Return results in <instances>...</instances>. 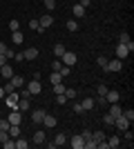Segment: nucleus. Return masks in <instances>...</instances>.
Instances as JSON below:
<instances>
[{
  "label": "nucleus",
  "mask_w": 134,
  "mask_h": 149,
  "mask_svg": "<svg viewBox=\"0 0 134 149\" xmlns=\"http://www.w3.org/2000/svg\"><path fill=\"white\" fill-rule=\"evenodd\" d=\"M130 56V51H128V47H125V45H116V58H119V60H123V58H128Z\"/></svg>",
  "instance_id": "nucleus-11"
},
{
  "label": "nucleus",
  "mask_w": 134,
  "mask_h": 149,
  "mask_svg": "<svg viewBox=\"0 0 134 149\" xmlns=\"http://www.w3.org/2000/svg\"><path fill=\"white\" fill-rule=\"evenodd\" d=\"M65 98L74 100V98H76V89H65Z\"/></svg>",
  "instance_id": "nucleus-31"
},
{
  "label": "nucleus",
  "mask_w": 134,
  "mask_h": 149,
  "mask_svg": "<svg viewBox=\"0 0 134 149\" xmlns=\"http://www.w3.org/2000/svg\"><path fill=\"white\" fill-rule=\"evenodd\" d=\"M38 25L43 27V29H49V27L54 25V18H51L49 13H45V16H40V20H38Z\"/></svg>",
  "instance_id": "nucleus-8"
},
{
  "label": "nucleus",
  "mask_w": 134,
  "mask_h": 149,
  "mask_svg": "<svg viewBox=\"0 0 134 149\" xmlns=\"http://www.w3.org/2000/svg\"><path fill=\"white\" fill-rule=\"evenodd\" d=\"M43 2H45V9H49V11L56 9V0H43Z\"/></svg>",
  "instance_id": "nucleus-40"
},
{
  "label": "nucleus",
  "mask_w": 134,
  "mask_h": 149,
  "mask_svg": "<svg viewBox=\"0 0 134 149\" xmlns=\"http://www.w3.org/2000/svg\"><path fill=\"white\" fill-rule=\"evenodd\" d=\"M5 51H7V45H5V42H0V54H5Z\"/></svg>",
  "instance_id": "nucleus-54"
},
{
  "label": "nucleus",
  "mask_w": 134,
  "mask_h": 149,
  "mask_svg": "<svg viewBox=\"0 0 134 149\" xmlns=\"http://www.w3.org/2000/svg\"><path fill=\"white\" fill-rule=\"evenodd\" d=\"M119 42H121V45H128V42H130V36L125 33V31H123V33H119Z\"/></svg>",
  "instance_id": "nucleus-34"
},
{
  "label": "nucleus",
  "mask_w": 134,
  "mask_h": 149,
  "mask_svg": "<svg viewBox=\"0 0 134 149\" xmlns=\"http://www.w3.org/2000/svg\"><path fill=\"white\" fill-rule=\"evenodd\" d=\"M0 129H2V131L9 129V120H7V118H0Z\"/></svg>",
  "instance_id": "nucleus-44"
},
{
  "label": "nucleus",
  "mask_w": 134,
  "mask_h": 149,
  "mask_svg": "<svg viewBox=\"0 0 134 149\" xmlns=\"http://www.w3.org/2000/svg\"><path fill=\"white\" fill-rule=\"evenodd\" d=\"M18 100H20V93L18 91H11V93H7V96H5V105L9 107V109H16Z\"/></svg>",
  "instance_id": "nucleus-1"
},
{
  "label": "nucleus",
  "mask_w": 134,
  "mask_h": 149,
  "mask_svg": "<svg viewBox=\"0 0 134 149\" xmlns=\"http://www.w3.org/2000/svg\"><path fill=\"white\" fill-rule=\"evenodd\" d=\"M7 131H9V136H11V138H18L20 136V125H9V129H7Z\"/></svg>",
  "instance_id": "nucleus-21"
},
{
  "label": "nucleus",
  "mask_w": 134,
  "mask_h": 149,
  "mask_svg": "<svg viewBox=\"0 0 134 149\" xmlns=\"http://www.w3.org/2000/svg\"><path fill=\"white\" fill-rule=\"evenodd\" d=\"M72 109H74V113H83V107H81V102H74V107H72Z\"/></svg>",
  "instance_id": "nucleus-48"
},
{
  "label": "nucleus",
  "mask_w": 134,
  "mask_h": 149,
  "mask_svg": "<svg viewBox=\"0 0 134 149\" xmlns=\"http://www.w3.org/2000/svg\"><path fill=\"white\" fill-rule=\"evenodd\" d=\"M29 107H32V105H29V100H27V98H20L18 105H16V109H18V111H27Z\"/></svg>",
  "instance_id": "nucleus-19"
},
{
  "label": "nucleus",
  "mask_w": 134,
  "mask_h": 149,
  "mask_svg": "<svg viewBox=\"0 0 134 149\" xmlns=\"http://www.w3.org/2000/svg\"><path fill=\"white\" fill-rule=\"evenodd\" d=\"M103 123H105V125H109V127H112V125H114V118H112L109 113H105V116H103Z\"/></svg>",
  "instance_id": "nucleus-43"
},
{
  "label": "nucleus",
  "mask_w": 134,
  "mask_h": 149,
  "mask_svg": "<svg viewBox=\"0 0 134 149\" xmlns=\"http://www.w3.org/2000/svg\"><path fill=\"white\" fill-rule=\"evenodd\" d=\"M25 87L29 89V93H32V96H40V91H43V85H40V80H32V82H27Z\"/></svg>",
  "instance_id": "nucleus-3"
},
{
  "label": "nucleus",
  "mask_w": 134,
  "mask_h": 149,
  "mask_svg": "<svg viewBox=\"0 0 134 149\" xmlns=\"http://www.w3.org/2000/svg\"><path fill=\"white\" fill-rule=\"evenodd\" d=\"M132 138H134V136H132V131H130V129H125V140H128L130 145H132Z\"/></svg>",
  "instance_id": "nucleus-50"
},
{
  "label": "nucleus",
  "mask_w": 134,
  "mask_h": 149,
  "mask_svg": "<svg viewBox=\"0 0 134 149\" xmlns=\"http://www.w3.org/2000/svg\"><path fill=\"white\" fill-rule=\"evenodd\" d=\"M49 82H51V87H54V85H58V82H63V76L58 74V71H51L49 74Z\"/></svg>",
  "instance_id": "nucleus-18"
},
{
  "label": "nucleus",
  "mask_w": 134,
  "mask_h": 149,
  "mask_svg": "<svg viewBox=\"0 0 134 149\" xmlns=\"http://www.w3.org/2000/svg\"><path fill=\"white\" fill-rule=\"evenodd\" d=\"M105 100H107V105H114V102H119V100H121V93L116 91V89H107Z\"/></svg>",
  "instance_id": "nucleus-6"
},
{
  "label": "nucleus",
  "mask_w": 134,
  "mask_h": 149,
  "mask_svg": "<svg viewBox=\"0 0 134 149\" xmlns=\"http://www.w3.org/2000/svg\"><path fill=\"white\" fill-rule=\"evenodd\" d=\"M38 20H36V18H34V20H29V29H34V31H36V29H38Z\"/></svg>",
  "instance_id": "nucleus-47"
},
{
  "label": "nucleus",
  "mask_w": 134,
  "mask_h": 149,
  "mask_svg": "<svg viewBox=\"0 0 134 149\" xmlns=\"http://www.w3.org/2000/svg\"><path fill=\"white\" fill-rule=\"evenodd\" d=\"M22 38H25V36H22V31H11V42L13 45H20V42H22Z\"/></svg>",
  "instance_id": "nucleus-20"
},
{
  "label": "nucleus",
  "mask_w": 134,
  "mask_h": 149,
  "mask_svg": "<svg viewBox=\"0 0 134 149\" xmlns=\"http://www.w3.org/2000/svg\"><path fill=\"white\" fill-rule=\"evenodd\" d=\"M107 85H98V87H96V93H98V96H105V93H107Z\"/></svg>",
  "instance_id": "nucleus-37"
},
{
  "label": "nucleus",
  "mask_w": 134,
  "mask_h": 149,
  "mask_svg": "<svg viewBox=\"0 0 134 149\" xmlns=\"http://www.w3.org/2000/svg\"><path fill=\"white\" fill-rule=\"evenodd\" d=\"M5 56H7V60H9V58L16 56V51H13V49H7V51H5Z\"/></svg>",
  "instance_id": "nucleus-51"
},
{
  "label": "nucleus",
  "mask_w": 134,
  "mask_h": 149,
  "mask_svg": "<svg viewBox=\"0 0 134 149\" xmlns=\"http://www.w3.org/2000/svg\"><path fill=\"white\" fill-rule=\"evenodd\" d=\"M67 98H65V93H56V105H65Z\"/></svg>",
  "instance_id": "nucleus-41"
},
{
  "label": "nucleus",
  "mask_w": 134,
  "mask_h": 149,
  "mask_svg": "<svg viewBox=\"0 0 134 149\" xmlns=\"http://www.w3.org/2000/svg\"><path fill=\"white\" fill-rule=\"evenodd\" d=\"M11 91H16V87H13L11 82H7L5 85V93H11Z\"/></svg>",
  "instance_id": "nucleus-49"
},
{
  "label": "nucleus",
  "mask_w": 134,
  "mask_h": 149,
  "mask_svg": "<svg viewBox=\"0 0 134 149\" xmlns=\"http://www.w3.org/2000/svg\"><path fill=\"white\" fill-rule=\"evenodd\" d=\"M9 82H11V85H13L16 89H22V87H25V78H22V76H18V74H13Z\"/></svg>",
  "instance_id": "nucleus-12"
},
{
  "label": "nucleus",
  "mask_w": 134,
  "mask_h": 149,
  "mask_svg": "<svg viewBox=\"0 0 134 149\" xmlns=\"http://www.w3.org/2000/svg\"><path fill=\"white\" fill-rule=\"evenodd\" d=\"M130 125H132V123H130V120L125 118L123 113H121V116H119V118H114V127H119V129H121V131L130 129Z\"/></svg>",
  "instance_id": "nucleus-4"
},
{
  "label": "nucleus",
  "mask_w": 134,
  "mask_h": 149,
  "mask_svg": "<svg viewBox=\"0 0 134 149\" xmlns=\"http://www.w3.org/2000/svg\"><path fill=\"white\" fill-rule=\"evenodd\" d=\"M58 74H60V76H63V78H65V76H69V74H72V67H67V65H63Z\"/></svg>",
  "instance_id": "nucleus-38"
},
{
  "label": "nucleus",
  "mask_w": 134,
  "mask_h": 149,
  "mask_svg": "<svg viewBox=\"0 0 134 149\" xmlns=\"http://www.w3.org/2000/svg\"><path fill=\"white\" fill-rule=\"evenodd\" d=\"M9 138H11V136H9V131H2V129H0V143H7Z\"/></svg>",
  "instance_id": "nucleus-42"
},
{
  "label": "nucleus",
  "mask_w": 134,
  "mask_h": 149,
  "mask_svg": "<svg viewBox=\"0 0 134 149\" xmlns=\"http://www.w3.org/2000/svg\"><path fill=\"white\" fill-rule=\"evenodd\" d=\"M60 67H63V60H60V58H56V60L51 62V69H54V71H60Z\"/></svg>",
  "instance_id": "nucleus-32"
},
{
  "label": "nucleus",
  "mask_w": 134,
  "mask_h": 149,
  "mask_svg": "<svg viewBox=\"0 0 134 149\" xmlns=\"http://www.w3.org/2000/svg\"><path fill=\"white\" fill-rule=\"evenodd\" d=\"M13 143H16V149H27V147H29V143H27V140H25V138H13Z\"/></svg>",
  "instance_id": "nucleus-22"
},
{
  "label": "nucleus",
  "mask_w": 134,
  "mask_h": 149,
  "mask_svg": "<svg viewBox=\"0 0 134 149\" xmlns=\"http://www.w3.org/2000/svg\"><path fill=\"white\" fill-rule=\"evenodd\" d=\"M2 65H7V56L5 54H0V67H2Z\"/></svg>",
  "instance_id": "nucleus-53"
},
{
  "label": "nucleus",
  "mask_w": 134,
  "mask_h": 149,
  "mask_svg": "<svg viewBox=\"0 0 134 149\" xmlns=\"http://www.w3.org/2000/svg\"><path fill=\"white\" fill-rule=\"evenodd\" d=\"M40 125H45L47 129H51V127H56V118L49 116V113H45V118H43V123H40Z\"/></svg>",
  "instance_id": "nucleus-16"
},
{
  "label": "nucleus",
  "mask_w": 134,
  "mask_h": 149,
  "mask_svg": "<svg viewBox=\"0 0 134 149\" xmlns=\"http://www.w3.org/2000/svg\"><path fill=\"white\" fill-rule=\"evenodd\" d=\"M78 5H83V7H85V9H87V7H89V5H92V0H78Z\"/></svg>",
  "instance_id": "nucleus-52"
},
{
  "label": "nucleus",
  "mask_w": 134,
  "mask_h": 149,
  "mask_svg": "<svg viewBox=\"0 0 134 149\" xmlns=\"http://www.w3.org/2000/svg\"><path fill=\"white\" fill-rule=\"evenodd\" d=\"M5 96H7V93H5V87H0V100L5 98Z\"/></svg>",
  "instance_id": "nucleus-55"
},
{
  "label": "nucleus",
  "mask_w": 134,
  "mask_h": 149,
  "mask_svg": "<svg viewBox=\"0 0 134 149\" xmlns=\"http://www.w3.org/2000/svg\"><path fill=\"white\" fill-rule=\"evenodd\" d=\"M60 60H63V65H67V67H74V65H76V54L65 51L63 56H60Z\"/></svg>",
  "instance_id": "nucleus-5"
},
{
  "label": "nucleus",
  "mask_w": 134,
  "mask_h": 149,
  "mask_svg": "<svg viewBox=\"0 0 134 149\" xmlns=\"http://www.w3.org/2000/svg\"><path fill=\"white\" fill-rule=\"evenodd\" d=\"M45 138H47V136H45V131H36V134H34V143H36V145H43L45 143Z\"/></svg>",
  "instance_id": "nucleus-24"
},
{
  "label": "nucleus",
  "mask_w": 134,
  "mask_h": 149,
  "mask_svg": "<svg viewBox=\"0 0 134 149\" xmlns=\"http://www.w3.org/2000/svg\"><path fill=\"white\" fill-rule=\"evenodd\" d=\"M2 147H5V149H13V147H16V143H13V138H9L7 143H2Z\"/></svg>",
  "instance_id": "nucleus-45"
},
{
  "label": "nucleus",
  "mask_w": 134,
  "mask_h": 149,
  "mask_svg": "<svg viewBox=\"0 0 134 149\" xmlns=\"http://www.w3.org/2000/svg\"><path fill=\"white\" fill-rule=\"evenodd\" d=\"M121 69H123V62L119 60V58H114V60H107V65H105V69H103V71L112 74V71H121Z\"/></svg>",
  "instance_id": "nucleus-2"
},
{
  "label": "nucleus",
  "mask_w": 134,
  "mask_h": 149,
  "mask_svg": "<svg viewBox=\"0 0 134 149\" xmlns=\"http://www.w3.org/2000/svg\"><path fill=\"white\" fill-rule=\"evenodd\" d=\"M81 136H83V140L87 143V140H92V131H89V129H85L83 134H81Z\"/></svg>",
  "instance_id": "nucleus-46"
},
{
  "label": "nucleus",
  "mask_w": 134,
  "mask_h": 149,
  "mask_svg": "<svg viewBox=\"0 0 134 149\" xmlns=\"http://www.w3.org/2000/svg\"><path fill=\"white\" fill-rule=\"evenodd\" d=\"M69 145H72V147H74V149H83V147H85V140H83V136L78 134V136H72Z\"/></svg>",
  "instance_id": "nucleus-10"
},
{
  "label": "nucleus",
  "mask_w": 134,
  "mask_h": 149,
  "mask_svg": "<svg viewBox=\"0 0 134 149\" xmlns=\"http://www.w3.org/2000/svg\"><path fill=\"white\" fill-rule=\"evenodd\" d=\"M96 65H98L101 69H105V65H107V58H105V56H98V58H96Z\"/></svg>",
  "instance_id": "nucleus-35"
},
{
  "label": "nucleus",
  "mask_w": 134,
  "mask_h": 149,
  "mask_svg": "<svg viewBox=\"0 0 134 149\" xmlns=\"http://www.w3.org/2000/svg\"><path fill=\"white\" fill-rule=\"evenodd\" d=\"M74 16H76V18H83L85 16V7L76 2V5H74Z\"/></svg>",
  "instance_id": "nucleus-25"
},
{
  "label": "nucleus",
  "mask_w": 134,
  "mask_h": 149,
  "mask_svg": "<svg viewBox=\"0 0 134 149\" xmlns=\"http://www.w3.org/2000/svg\"><path fill=\"white\" fill-rule=\"evenodd\" d=\"M121 113H123V109L119 107V102H114V105L109 107V116H112V118H119Z\"/></svg>",
  "instance_id": "nucleus-17"
},
{
  "label": "nucleus",
  "mask_w": 134,
  "mask_h": 149,
  "mask_svg": "<svg viewBox=\"0 0 134 149\" xmlns=\"http://www.w3.org/2000/svg\"><path fill=\"white\" fill-rule=\"evenodd\" d=\"M20 98H27V100H32L34 96L29 93V89H27V87H22V89H20Z\"/></svg>",
  "instance_id": "nucleus-33"
},
{
  "label": "nucleus",
  "mask_w": 134,
  "mask_h": 149,
  "mask_svg": "<svg viewBox=\"0 0 134 149\" xmlns=\"http://www.w3.org/2000/svg\"><path fill=\"white\" fill-rule=\"evenodd\" d=\"M45 113H47V111H45V109H34V111H32V120H34V123H36V125H38V123H43Z\"/></svg>",
  "instance_id": "nucleus-13"
},
{
  "label": "nucleus",
  "mask_w": 134,
  "mask_h": 149,
  "mask_svg": "<svg viewBox=\"0 0 134 149\" xmlns=\"http://www.w3.org/2000/svg\"><path fill=\"white\" fill-rule=\"evenodd\" d=\"M92 140L98 145L101 140H105V134H103V131H92Z\"/></svg>",
  "instance_id": "nucleus-27"
},
{
  "label": "nucleus",
  "mask_w": 134,
  "mask_h": 149,
  "mask_svg": "<svg viewBox=\"0 0 134 149\" xmlns=\"http://www.w3.org/2000/svg\"><path fill=\"white\" fill-rule=\"evenodd\" d=\"M7 120H9V125H20L22 123V113H20L18 109H11V113L7 116Z\"/></svg>",
  "instance_id": "nucleus-7"
},
{
  "label": "nucleus",
  "mask_w": 134,
  "mask_h": 149,
  "mask_svg": "<svg viewBox=\"0 0 134 149\" xmlns=\"http://www.w3.org/2000/svg\"><path fill=\"white\" fill-rule=\"evenodd\" d=\"M119 145H121V138H119V136H112V138L107 140V147H109V149H116Z\"/></svg>",
  "instance_id": "nucleus-26"
},
{
  "label": "nucleus",
  "mask_w": 134,
  "mask_h": 149,
  "mask_svg": "<svg viewBox=\"0 0 134 149\" xmlns=\"http://www.w3.org/2000/svg\"><path fill=\"white\" fill-rule=\"evenodd\" d=\"M65 89H67V87H65L63 82H58V85H54V93H65Z\"/></svg>",
  "instance_id": "nucleus-39"
},
{
  "label": "nucleus",
  "mask_w": 134,
  "mask_h": 149,
  "mask_svg": "<svg viewBox=\"0 0 134 149\" xmlns=\"http://www.w3.org/2000/svg\"><path fill=\"white\" fill-rule=\"evenodd\" d=\"M0 118H2V109H0Z\"/></svg>",
  "instance_id": "nucleus-56"
},
{
  "label": "nucleus",
  "mask_w": 134,
  "mask_h": 149,
  "mask_svg": "<svg viewBox=\"0 0 134 149\" xmlns=\"http://www.w3.org/2000/svg\"><path fill=\"white\" fill-rule=\"evenodd\" d=\"M0 76H2L5 80H11V76H13V69L9 67V65H2V67H0Z\"/></svg>",
  "instance_id": "nucleus-14"
},
{
  "label": "nucleus",
  "mask_w": 134,
  "mask_h": 149,
  "mask_svg": "<svg viewBox=\"0 0 134 149\" xmlns=\"http://www.w3.org/2000/svg\"><path fill=\"white\" fill-rule=\"evenodd\" d=\"M123 116H125V118L132 123V120H134V109H132V107H130V109H123Z\"/></svg>",
  "instance_id": "nucleus-29"
},
{
  "label": "nucleus",
  "mask_w": 134,
  "mask_h": 149,
  "mask_svg": "<svg viewBox=\"0 0 134 149\" xmlns=\"http://www.w3.org/2000/svg\"><path fill=\"white\" fill-rule=\"evenodd\" d=\"M9 29H11V31H18V29H20V22H18L16 18H13V20H9Z\"/></svg>",
  "instance_id": "nucleus-36"
},
{
  "label": "nucleus",
  "mask_w": 134,
  "mask_h": 149,
  "mask_svg": "<svg viewBox=\"0 0 134 149\" xmlns=\"http://www.w3.org/2000/svg\"><path fill=\"white\" fill-rule=\"evenodd\" d=\"M94 98H92V96H87V98L83 100V102H81V107H83V111H92V109H94Z\"/></svg>",
  "instance_id": "nucleus-15"
},
{
  "label": "nucleus",
  "mask_w": 134,
  "mask_h": 149,
  "mask_svg": "<svg viewBox=\"0 0 134 149\" xmlns=\"http://www.w3.org/2000/svg\"><path fill=\"white\" fill-rule=\"evenodd\" d=\"M22 58H25V60H36V58H38V49H36V47L25 49V51H22Z\"/></svg>",
  "instance_id": "nucleus-9"
},
{
  "label": "nucleus",
  "mask_w": 134,
  "mask_h": 149,
  "mask_svg": "<svg viewBox=\"0 0 134 149\" xmlns=\"http://www.w3.org/2000/svg\"><path fill=\"white\" fill-rule=\"evenodd\" d=\"M65 143H67V136H65V134H58L56 140H54V145H56V147H60V145H65Z\"/></svg>",
  "instance_id": "nucleus-28"
},
{
  "label": "nucleus",
  "mask_w": 134,
  "mask_h": 149,
  "mask_svg": "<svg viewBox=\"0 0 134 149\" xmlns=\"http://www.w3.org/2000/svg\"><path fill=\"white\" fill-rule=\"evenodd\" d=\"M65 51H67V49H65V45H63V42H56V45H54V54H56V58H60Z\"/></svg>",
  "instance_id": "nucleus-23"
},
{
  "label": "nucleus",
  "mask_w": 134,
  "mask_h": 149,
  "mask_svg": "<svg viewBox=\"0 0 134 149\" xmlns=\"http://www.w3.org/2000/svg\"><path fill=\"white\" fill-rule=\"evenodd\" d=\"M67 31H78V22L76 20H67Z\"/></svg>",
  "instance_id": "nucleus-30"
}]
</instances>
